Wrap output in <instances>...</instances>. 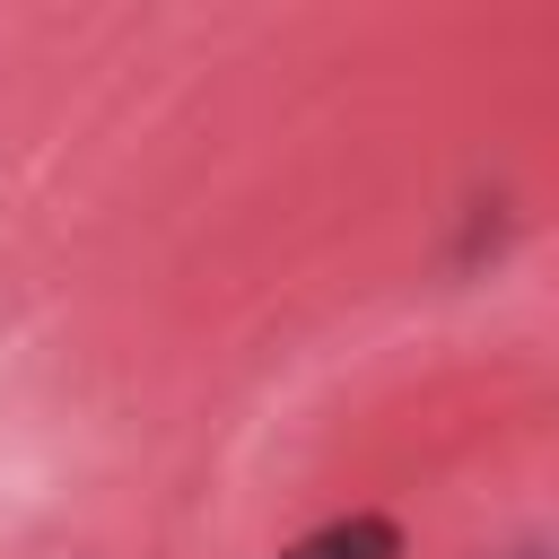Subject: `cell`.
Listing matches in <instances>:
<instances>
[{
	"label": "cell",
	"mask_w": 559,
	"mask_h": 559,
	"mask_svg": "<svg viewBox=\"0 0 559 559\" xmlns=\"http://www.w3.org/2000/svg\"><path fill=\"white\" fill-rule=\"evenodd\" d=\"M280 559H402V524L393 515H341V524H314L306 542H288Z\"/></svg>",
	"instance_id": "obj_1"
}]
</instances>
